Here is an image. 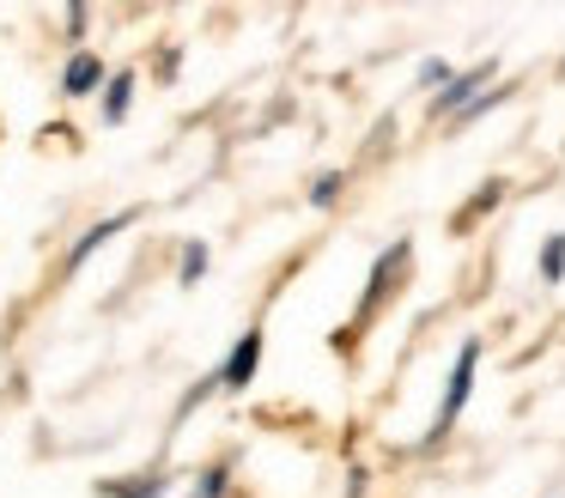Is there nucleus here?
I'll list each match as a JSON object with an SVG mask.
<instances>
[{
    "instance_id": "obj_1",
    "label": "nucleus",
    "mask_w": 565,
    "mask_h": 498,
    "mask_svg": "<svg viewBox=\"0 0 565 498\" xmlns=\"http://www.w3.org/2000/svg\"><path fill=\"white\" fill-rule=\"evenodd\" d=\"M475 371H480V340H462V347H456V364H450V377H444V401H438V413H431L426 449H431V444H444V437H450V425L462 420L468 395H475Z\"/></svg>"
},
{
    "instance_id": "obj_2",
    "label": "nucleus",
    "mask_w": 565,
    "mask_h": 498,
    "mask_svg": "<svg viewBox=\"0 0 565 498\" xmlns=\"http://www.w3.org/2000/svg\"><path fill=\"white\" fill-rule=\"evenodd\" d=\"M407 255H414V243H390V250L377 255V262H371V279H365V298H359V322H371V316H377V304L390 298L395 292V279L407 274Z\"/></svg>"
},
{
    "instance_id": "obj_3",
    "label": "nucleus",
    "mask_w": 565,
    "mask_h": 498,
    "mask_svg": "<svg viewBox=\"0 0 565 498\" xmlns=\"http://www.w3.org/2000/svg\"><path fill=\"white\" fill-rule=\"evenodd\" d=\"M487 92H492V61H480V67H462L450 85H444V92H431V116H450V121H456L468 104H480Z\"/></svg>"
},
{
    "instance_id": "obj_4",
    "label": "nucleus",
    "mask_w": 565,
    "mask_h": 498,
    "mask_svg": "<svg viewBox=\"0 0 565 498\" xmlns=\"http://www.w3.org/2000/svg\"><path fill=\"white\" fill-rule=\"evenodd\" d=\"M135 219H140V206H122V213H110V219H98V225H86V231H79V243H74V250H67L62 274H79V267H86L92 255H98L104 243L116 237V231H128V225H135Z\"/></svg>"
},
{
    "instance_id": "obj_5",
    "label": "nucleus",
    "mask_w": 565,
    "mask_h": 498,
    "mask_svg": "<svg viewBox=\"0 0 565 498\" xmlns=\"http://www.w3.org/2000/svg\"><path fill=\"white\" fill-rule=\"evenodd\" d=\"M256 371H262V328H244L237 335V347L225 352V364H220V389H249L256 383Z\"/></svg>"
},
{
    "instance_id": "obj_6",
    "label": "nucleus",
    "mask_w": 565,
    "mask_h": 498,
    "mask_svg": "<svg viewBox=\"0 0 565 498\" xmlns=\"http://www.w3.org/2000/svg\"><path fill=\"white\" fill-rule=\"evenodd\" d=\"M98 85H110V67H104L92 49H74L67 67H62V97H92Z\"/></svg>"
},
{
    "instance_id": "obj_7",
    "label": "nucleus",
    "mask_w": 565,
    "mask_h": 498,
    "mask_svg": "<svg viewBox=\"0 0 565 498\" xmlns=\"http://www.w3.org/2000/svg\"><path fill=\"white\" fill-rule=\"evenodd\" d=\"M104 498H164V474H116V480H98Z\"/></svg>"
},
{
    "instance_id": "obj_8",
    "label": "nucleus",
    "mask_w": 565,
    "mask_h": 498,
    "mask_svg": "<svg viewBox=\"0 0 565 498\" xmlns=\"http://www.w3.org/2000/svg\"><path fill=\"white\" fill-rule=\"evenodd\" d=\"M128 104H135V73H110V85H104V121H122Z\"/></svg>"
},
{
    "instance_id": "obj_9",
    "label": "nucleus",
    "mask_w": 565,
    "mask_h": 498,
    "mask_svg": "<svg viewBox=\"0 0 565 498\" xmlns=\"http://www.w3.org/2000/svg\"><path fill=\"white\" fill-rule=\"evenodd\" d=\"M541 279H547V286L565 279V231H553V237L541 243Z\"/></svg>"
},
{
    "instance_id": "obj_10",
    "label": "nucleus",
    "mask_w": 565,
    "mask_h": 498,
    "mask_svg": "<svg viewBox=\"0 0 565 498\" xmlns=\"http://www.w3.org/2000/svg\"><path fill=\"white\" fill-rule=\"evenodd\" d=\"M201 274H207V243L189 237V243H183V262H177V279H183V286H195Z\"/></svg>"
},
{
    "instance_id": "obj_11",
    "label": "nucleus",
    "mask_w": 565,
    "mask_h": 498,
    "mask_svg": "<svg viewBox=\"0 0 565 498\" xmlns=\"http://www.w3.org/2000/svg\"><path fill=\"white\" fill-rule=\"evenodd\" d=\"M341 189H347L341 170H322V177L310 182V206H334V201H341Z\"/></svg>"
},
{
    "instance_id": "obj_12",
    "label": "nucleus",
    "mask_w": 565,
    "mask_h": 498,
    "mask_svg": "<svg viewBox=\"0 0 565 498\" xmlns=\"http://www.w3.org/2000/svg\"><path fill=\"white\" fill-rule=\"evenodd\" d=\"M225 492H232V462H213V468L201 474L195 498H225Z\"/></svg>"
},
{
    "instance_id": "obj_13",
    "label": "nucleus",
    "mask_w": 565,
    "mask_h": 498,
    "mask_svg": "<svg viewBox=\"0 0 565 498\" xmlns=\"http://www.w3.org/2000/svg\"><path fill=\"white\" fill-rule=\"evenodd\" d=\"M414 80L426 85V92H431V85H438V92H444V85L456 80V67H450V61H438V55H431V61H419V73H414Z\"/></svg>"
},
{
    "instance_id": "obj_14",
    "label": "nucleus",
    "mask_w": 565,
    "mask_h": 498,
    "mask_svg": "<svg viewBox=\"0 0 565 498\" xmlns=\"http://www.w3.org/2000/svg\"><path fill=\"white\" fill-rule=\"evenodd\" d=\"M499 194H504V182H487V189H480V194H475V201H468V213H462V225H468V219H480V213H487V206H499Z\"/></svg>"
},
{
    "instance_id": "obj_15",
    "label": "nucleus",
    "mask_w": 565,
    "mask_h": 498,
    "mask_svg": "<svg viewBox=\"0 0 565 498\" xmlns=\"http://www.w3.org/2000/svg\"><path fill=\"white\" fill-rule=\"evenodd\" d=\"M62 24H67V36H79V31H86V7H67Z\"/></svg>"
}]
</instances>
